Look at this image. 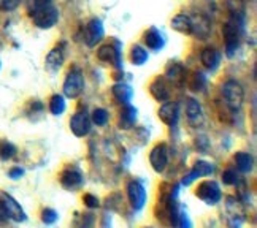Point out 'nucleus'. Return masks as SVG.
Masks as SVG:
<instances>
[{
  "label": "nucleus",
  "instance_id": "nucleus-1",
  "mask_svg": "<svg viewBox=\"0 0 257 228\" xmlns=\"http://www.w3.org/2000/svg\"><path fill=\"white\" fill-rule=\"evenodd\" d=\"M243 27H244V16L243 15H230V19L222 27L225 54L229 57H233L236 49H238V46H240Z\"/></svg>",
  "mask_w": 257,
  "mask_h": 228
},
{
  "label": "nucleus",
  "instance_id": "nucleus-2",
  "mask_svg": "<svg viewBox=\"0 0 257 228\" xmlns=\"http://www.w3.org/2000/svg\"><path fill=\"white\" fill-rule=\"evenodd\" d=\"M222 97H224V102L225 105L230 108V110L236 111L240 110L243 100H244V91L238 81L235 79H229L225 81L222 86Z\"/></svg>",
  "mask_w": 257,
  "mask_h": 228
},
{
  "label": "nucleus",
  "instance_id": "nucleus-3",
  "mask_svg": "<svg viewBox=\"0 0 257 228\" xmlns=\"http://www.w3.org/2000/svg\"><path fill=\"white\" fill-rule=\"evenodd\" d=\"M84 91V76L80 68H72L64 81V94L68 98H78Z\"/></svg>",
  "mask_w": 257,
  "mask_h": 228
},
{
  "label": "nucleus",
  "instance_id": "nucleus-4",
  "mask_svg": "<svg viewBox=\"0 0 257 228\" xmlns=\"http://www.w3.org/2000/svg\"><path fill=\"white\" fill-rule=\"evenodd\" d=\"M32 19L37 27L40 29H51L56 26L57 19H59V12L57 8L53 5H48L45 8L37 10L35 13H32Z\"/></svg>",
  "mask_w": 257,
  "mask_h": 228
},
{
  "label": "nucleus",
  "instance_id": "nucleus-5",
  "mask_svg": "<svg viewBox=\"0 0 257 228\" xmlns=\"http://www.w3.org/2000/svg\"><path fill=\"white\" fill-rule=\"evenodd\" d=\"M105 35V29L100 19H91L84 27V35L83 40L89 48L97 46V43H100Z\"/></svg>",
  "mask_w": 257,
  "mask_h": 228
},
{
  "label": "nucleus",
  "instance_id": "nucleus-6",
  "mask_svg": "<svg viewBox=\"0 0 257 228\" xmlns=\"http://www.w3.org/2000/svg\"><path fill=\"white\" fill-rule=\"evenodd\" d=\"M195 195L200 198V200L206 204H216L219 203L221 200V189L219 185H217L214 181H205L199 185V189H197Z\"/></svg>",
  "mask_w": 257,
  "mask_h": 228
},
{
  "label": "nucleus",
  "instance_id": "nucleus-7",
  "mask_svg": "<svg viewBox=\"0 0 257 228\" xmlns=\"http://www.w3.org/2000/svg\"><path fill=\"white\" fill-rule=\"evenodd\" d=\"M0 203H2L7 217H10L15 222H24L26 220V212L13 196H10L8 193H0Z\"/></svg>",
  "mask_w": 257,
  "mask_h": 228
},
{
  "label": "nucleus",
  "instance_id": "nucleus-8",
  "mask_svg": "<svg viewBox=\"0 0 257 228\" xmlns=\"http://www.w3.org/2000/svg\"><path fill=\"white\" fill-rule=\"evenodd\" d=\"M150 163L156 173H162L169 165V149L165 144H157L150 152Z\"/></svg>",
  "mask_w": 257,
  "mask_h": 228
},
{
  "label": "nucleus",
  "instance_id": "nucleus-9",
  "mask_svg": "<svg viewBox=\"0 0 257 228\" xmlns=\"http://www.w3.org/2000/svg\"><path fill=\"white\" fill-rule=\"evenodd\" d=\"M127 195L134 209H142L146 203V190L140 181H131L127 185Z\"/></svg>",
  "mask_w": 257,
  "mask_h": 228
},
{
  "label": "nucleus",
  "instance_id": "nucleus-10",
  "mask_svg": "<svg viewBox=\"0 0 257 228\" xmlns=\"http://www.w3.org/2000/svg\"><path fill=\"white\" fill-rule=\"evenodd\" d=\"M119 43L114 42V45H103L98 48L97 57L98 61L106 62V64H113L114 67L119 68L121 67V51H119Z\"/></svg>",
  "mask_w": 257,
  "mask_h": 228
},
{
  "label": "nucleus",
  "instance_id": "nucleus-11",
  "mask_svg": "<svg viewBox=\"0 0 257 228\" xmlns=\"http://www.w3.org/2000/svg\"><path fill=\"white\" fill-rule=\"evenodd\" d=\"M70 130L73 132L75 136H86L91 132V117L86 111H78L73 114L72 121H70Z\"/></svg>",
  "mask_w": 257,
  "mask_h": 228
},
{
  "label": "nucleus",
  "instance_id": "nucleus-12",
  "mask_svg": "<svg viewBox=\"0 0 257 228\" xmlns=\"http://www.w3.org/2000/svg\"><path fill=\"white\" fill-rule=\"evenodd\" d=\"M159 119L165 125L175 127L178 124V119H180V108H178V103L165 102L159 108Z\"/></svg>",
  "mask_w": 257,
  "mask_h": 228
},
{
  "label": "nucleus",
  "instance_id": "nucleus-13",
  "mask_svg": "<svg viewBox=\"0 0 257 228\" xmlns=\"http://www.w3.org/2000/svg\"><path fill=\"white\" fill-rule=\"evenodd\" d=\"M214 171V166L211 163H206V162H197L194 165V168L191 170L189 174L184 176L183 179V185H191L195 179H199L202 176H208V174H213Z\"/></svg>",
  "mask_w": 257,
  "mask_h": 228
},
{
  "label": "nucleus",
  "instance_id": "nucleus-14",
  "mask_svg": "<svg viewBox=\"0 0 257 228\" xmlns=\"http://www.w3.org/2000/svg\"><path fill=\"white\" fill-rule=\"evenodd\" d=\"M225 206H227V214H229V220L232 222V225L236 228V226H240V223L243 222L244 219V211H243V207L240 204L238 200H235V198L229 196L225 200Z\"/></svg>",
  "mask_w": 257,
  "mask_h": 228
},
{
  "label": "nucleus",
  "instance_id": "nucleus-15",
  "mask_svg": "<svg viewBox=\"0 0 257 228\" xmlns=\"http://www.w3.org/2000/svg\"><path fill=\"white\" fill-rule=\"evenodd\" d=\"M186 114H187V121H189L194 127H199L203 122L202 105L197 100H194V98L186 100Z\"/></svg>",
  "mask_w": 257,
  "mask_h": 228
},
{
  "label": "nucleus",
  "instance_id": "nucleus-16",
  "mask_svg": "<svg viewBox=\"0 0 257 228\" xmlns=\"http://www.w3.org/2000/svg\"><path fill=\"white\" fill-rule=\"evenodd\" d=\"M150 92L157 102H169V98H170L169 86H167L165 78H161V76L156 78L154 81L150 84Z\"/></svg>",
  "mask_w": 257,
  "mask_h": 228
},
{
  "label": "nucleus",
  "instance_id": "nucleus-17",
  "mask_svg": "<svg viewBox=\"0 0 257 228\" xmlns=\"http://www.w3.org/2000/svg\"><path fill=\"white\" fill-rule=\"evenodd\" d=\"M192 19V35H195L197 38L205 40L211 32V24L203 15H197V16H191Z\"/></svg>",
  "mask_w": 257,
  "mask_h": 228
},
{
  "label": "nucleus",
  "instance_id": "nucleus-18",
  "mask_svg": "<svg viewBox=\"0 0 257 228\" xmlns=\"http://www.w3.org/2000/svg\"><path fill=\"white\" fill-rule=\"evenodd\" d=\"M145 45L151 49V51H161L165 45V40H164V35L157 31L156 27H151L150 31L145 32Z\"/></svg>",
  "mask_w": 257,
  "mask_h": 228
},
{
  "label": "nucleus",
  "instance_id": "nucleus-19",
  "mask_svg": "<svg viewBox=\"0 0 257 228\" xmlns=\"http://www.w3.org/2000/svg\"><path fill=\"white\" fill-rule=\"evenodd\" d=\"M61 184L68 190H75L83 185V177L76 170H65L61 174Z\"/></svg>",
  "mask_w": 257,
  "mask_h": 228
},
{
  "label": "nucleus",
  "instance_id": "nucleus-20",
  "mask_svg": "<svg viewBox=\"0 0 257 228\" xmlns=\"http://www.w3.org/2000/svg\"><path fill=\"white\" fill-rule=\"evenodd\" d=\"M200 61L205 68H208V70H216L217 65L221 62V54L214 48H205L200 53Z\"/></svg>",
  "mask_w": 257,
  "mask_h": 228
},
{
  "label": "nucleus",
  "instance_id": "nucleus-21",
  "mask_svg": "<svg viewBox=\"0 0 257 228\" xmlns=\"http://www.w3.org/2000/svg\"><path fill=\"white\" fill-rule=\"evenodd\" d=\"M172 29L183 35H192V19L189 15H176L172 19Z\"/></svg>",
  "mask_w": 257,
  "mask_h": 228
},
{
  "label": "nucleus",
  "instance_id": "nucleus-22",
  "mask_svg": "<svg viewBox=\"0 0 257 228\" xmlns=\"http://www.w3.org/2000/svg\"><path fill=\"white\" fill-rule=\"evenodd\" d=\"M165 79H169L170 83L176 84V86H181L186 79V70L181 64H172L167 67V72H165Z\"/></svg>",
  "mask_w": 257,
  "mask_h": 228
},
{
  "label": "nucleus",
  "instance_id": "nucleus-23",
  "mask_svg": "<svg viewBox=\"0 0 257 228\" xmlns=\"http://www.w3.org/2000/svg\"><path fill=\"white\" fill-rule=\"evenodd\" d=\"M62 64H64V51L61 46H57L51 49L49 54L46 56V68L49 72H57L62 67Z\"/></svg>",
  "mask_w": 257,
  "mask_h": 228
},
{
  "label": "nucleus",
  "instance_id": "nucleus-24",
  "mask_svg": "<svg viewBox=\"0 0 257 228\" xmlns=\"http://www.w3.org/2000/svg\"><path fill=\"white\" fill-rule=\"evenodd\" d=\"M111 92H113V97L116 98V100L119 103H122V105H128V102L132 100V95H134L132 87L128 84H124V83L114 84L113 89H111Z\"/></svg>",
  "mask_w": 257,
  "mask_h": 228
},
{
  "label": "nucleus",
  "instance_id": "nucleus-25",
  "mask_svg": "<svg viewBox=\"0 0 257 228\" xmlns=\"http://www.w3.org/2000/svg\"><path fill=\"white\" fill-rule=\"evenodd\" d=\"M135 122H137V110L131 105H125L121 113V121H119L121 128H124V130L132 128Z\"/></svg>",
  "mask_w": 257,
  "mask_h": 228
},
{
  "label": "nucleus",
  "instance_id": "nucleus-26",
  "mask_svg": "<svg viewBox=\"0 0 257 228\" xmlns=\"http://www.w3.org/2000/svg\"><path fill=\"white\" fill-rule=\"evenodd\" d=\"M235 162H236V168H238V171H241V173H249L252 170V166H254L252 155L248 154V152H236Z\"/></svg>",
  "mask_w": 257,
  "mask_h": 228
},
{
  "label": "nucleus",
  "instance_id": "nucleus-27",
  "mask_svg": "<svg viewBox=\"0 0 257 228\" xmlns=\"http://www.w3.org/2000/svg\"><path fill=\"white\" fill-rule=\"evenodd\" d=\"M49 111H51L54 116H61L65 111V98L62 95H53L51 102H49Z\"/></svg>",
  "mask_w": 257,
  "mask_h": 228
},
{
  "label": "nucleus",
  "instance_id": "nucleus-28",
  "mask_svg": "<svg viewBox=\"0 0 257 228\" xmlns=\"http://www.w3.org/2000/svg\"><path fill=\"white\" fill-rule=\"evenodd\" d=\"M131 61L134 65H143L148 61V51L143 46L135 45L131 51Z\"/></svg>",
  "mask_w": 257,
  "mask_h": 228
},
{
  "label": "nucleus",
  "instance_id": "nucleus-29",
  "mask_svg": "<svg viewBox=\"0 0 257 228\" xmlns=\"http://www.w3.org/2000/svg\"><path fill=\"white\" fill-rule=\"evenodd\" d=\"M91 122H94L98 127L105 125L108 122V113H106V110H103V108H97V110H94L92 117H91Z\"/></svg>",
  "mask_w": 257,
  "mask_h": 228
},
{
  "label": "nucleus",
  "instance_id": "nucleus-30",
  "mask_svg": "<svg viewBox=\"0 0 257 228\" xmlns=\"http://www.w3.org/2000/svg\"><path fill=\"white\" fill-rule=\"evenodd\" d=\"M15 154H16V147L12 143H7V141L0 143V158L8 160V158H12Z\"/></svg>",
  "mask_w": 257,
  "mask_h": 228
},
{
  "label": "nucleus",
  "instance_id": "nucleus-31",
  "mask_svg": "<svg viewBox=\"0 0 257 228\" xmlns=\"http://www.w3.org/2000/svg\"><path fill=\"white\" fill-rule=\"evenodd\" d=\"M206 86V79L202 73H195L192 76V81H191V89L195 92H199V91H203Z\"/></svg>",
  "mask_w": 257,
  "mask_h": 228
},
{
  "label": "nucleus",
  "instance_id": "nucleus-32",
  "mask_svg": "<svg viewBox=\"0 0 257 228\" xmlns=\"http://www.w3.org/2000/svg\"><path fill=\"white\" fill-rule=\"evenodd\" d=\"M48 5H53V0H29V12L32 15L37 12V10L45 8Z\"/></svg>",
  "mask_w": 257,
  "mask_h": 228
},
{
  "label": "nucleus",
  "instance_id": "nucleus-33",
  "mask_svg": "<svg viewBox=\"0 0 257 228\" xmlns=\"http://www.w3.org/2000/svg\"><path fill=\"white\" fill-rule=\"evenodd\" d=\"M57 212L54 211V209H45L43 211V214H42V220L46 223V225H49V223H54L56 220H57Z\"/></svg>",
  "mask_w": 257,
  "mask_h": 228
},
{
  "label": "nucleus",
  "instance_id": "nucleus-34",
  "mask_svg": "<svg viewBox=\"0 0 257 228\" xmlns=\"http://www.w3.org/2000/svg\"><path fill=\"white\" fill-rule=\"evenodd\" d=\"M222 181L227 185H233V184H236V181H238V177H236V173L233 170H227L222 173Z\"/></svg>",
  "mask_w": 257,
  "mask_h": 228
},
{
  "label": "nucleus",
  "instance_id": "nucleus-35",
  "mask_svg": "<svg viewBox=\"0 0 257 228\" xmlns=\"http://www.w3.org/2000/svg\"><path fill=\"white\" fill-rule=\"evenodd\" d=\"M19 2L21 0H0V8L5 10V12H12L19 5Z\"/></svg>",
  "mask_w": 257,
  "mask_h": 228
},
{
  "label": "nucleus",
  "instance_id": "nucleus-36",
  "mask_svg": "<svg viewBox=\"0 0 257 228\" xmlns=\"http://www.w3.org/2000/svg\"><path fill=\"white\" fill-rule=\"evenodd\" d=\"M84 203H86L87 207H98V204H100V203H98V198L91 195V193L84 195Z\"/></svg>",
  "mask_w": 257,
  "mask_h": 228
},
{
  "label": "nucleus",
  "instance_id": "nucleus-37",
  "mask_svg": "<svg viewBox=\"0 0 257 228\" xmlns=\"http://www.w3.org/2000/svg\"><path fill=\"white\" fill-rule=\"evenodd\" d=\"M24 174V171L21 170V168H13L12 171H10V176L13 177V179H18V177H21Z\"/></svg>",
  "mask_w": 257,
  "mask_h": 228
},
{
  "label": "nucleus",
  "instance_id": "nucleus-38",
  "mask_svg": "<svg viewBox=\"0 0 257 228\" xmlns=\"http://www.w3.org/2000/svg\"><path fill=\"white\" fill-rule=\"evenodd\" d=\"M5 219H7V214H5V209H4L2 203H0V222L5 220Z\"/></svg>",
  "mask_w": 257,
  "mask_h": 228
}]
</instances>
